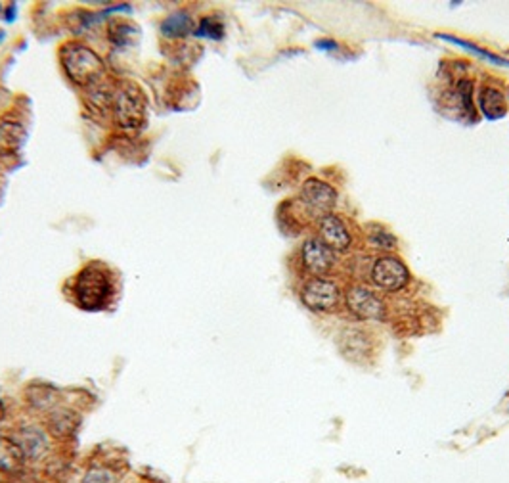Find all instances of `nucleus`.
<instances>
[{
	"label": "nucleus",
	"instance_id": "f3484780",
	"mask_svg": "<svg viewBox=\"0 0 509 483\" xmlns=\"http://www.w3.org/2000/svg\"><path fill=\"white\" fill-rule=\"evenodd\" d=\"M2 418H4V405L0 401V422H2Z\"/></svg>",
	"mask_w": 509,
	"mask_h": 483
},
{
	"label": "nucleus",
	"instance_id": "7ed1b4c3",
	"mask_svg": "<svg viewBox=\"0 0 509 483\" xmlns=\"http://www.w3.org/2000/svg\"><path fill=\"white\" fill-rule=\"evenodd\" d=\"M111 290H113L111 276L108 269H103L100 263H90L84 267L75 280L77 303L89 311H98L106 307L111 298Z\"/></svg>",
	"mask_w": 509,
	"mask_h": 483
},
{
	"label": "nucleus",
	"instance_id": "6e6552de",
	"mask_svg": "<svg viewBox=\"0 0 509 483\" xmlns=\"http://www.w3.org/2000/svg\"><path fill=\"white\" fill-rule=\"evenodd\" d=\"M303 261L305 267L314 274H326L332 271L335 263V255L329 245H326L322 240H306L303 245Z\"/></svg>",
	"mask_w": 509,
	"mask_h": 483
},
{
	"label": "nucleus",
	"instance_id": "dca6fc26",
	"mask_svg": "<svg viewBox=\"0 0 509 483\" xmlns=\"http://www.w3.org/2000/svg\"><path fill=\"white\" fill-rule=\"evenodd\" d=\"M15 18V6H10L8 8V16H6V21H12Z\"/></svg>",
	"mask_w": 509,
	"mask_h": 483
},
{
	"label": "nucleus",
	"instance_id": "0eeeda50",
	"mask_svg": "<svg viewBox=\"0 0 509 483\" xmlns=\"http://www.w3.org/2000/svg\"><path fill=\"white\" fill-rule=\"evenodd\" d=\"M303 197L314 213H320L326 217V213L335 205L337 194L329 184L322 183L318 178H308L303 186Z\"/></svg>",
	"mask_w": 509,
	"mask_h": 483
},
{
	"label": "nucleus",
	"instance_id": "9d476101",
	"mask_svg": "<svg viewBox=\"0 0 509 483\" xmlns=\"http://www.w3.org/2000/svg\"><path fill=\"white\" fill-rule=\"evenodd\" d=\"M27 138L25 127L18 121L2 119L0 121V156H10L20 150Z\"/></svg>",
	"mask_w": 509,
	"mask_h": 483
},
{
	"label": "nucleus",
	"instance_id": "4468645a",
	"mask_svg": "<svg viewBox=\"0 0 509 483\" xmlns=\"http://www.w3.org/2000/svg\"><path fill=\"white\" fill-rule=\"evenodd\" d=\"M111 29H117L119 35L111 37V41L117 42V44H125L127 41L132 39V35L136 33L134 27H130V23H111Z\"/></svg>",
	"mask_w": 509,
	"mask_h": 483
},
{
	"label": "nucleus",
	"instance_id": "1a4fd4ad",
	"mask_svg": "<svg viewBox=\"0 0 509 483\" xmlns=\"http://www.w3.org/2000/svg\"><path fill=\"white\" fill-rule=\"evenodd\" d=\"M320 234H322V242L329 245L332 250H345L351 244V234L341 223V219L326 215L320 221Z\"/></svg>",
	"mask_w": 509,
	"mask_h": 483
},
{
	"label": "nucleus",
	"instance_id": "20e7f679",
	"mask_svg": "<svg viewBox=\"0 0 509 483\" xmlns=\"http://www.w3.org/2000/svg\"><path fill=\"white\" fill-rule=\"evenodd\" d=\"M372 279L375 286L383 288L387 292H396L408 282V271L398 259L381 257L372 271Z\"/></svg>",
	"mask_w": 509,
	"mask_h": 483
},
{
	"label": "nucleus",
	"instance_id": "f8f14e48",
	"mask_svg": "<svg viewBox=\"0 0 509 483\" xmlns=\"http://www.w3.org/2000/svg\"><path fill=\"white\" fill-rule=\"evenodd\" d=\"M191 29H194V21L190 20V16L182 14V12L169 16V18L163 21V25H161V31H163L165 37H169V39L186 37Z\"/></svg>",
	"mask_w": 509,
	"mask_h": 483
},
{
	"label": "nucleus",
	"instance_id": "f03ea898",
	"mask_svg": "<svg viewBox=\"0 0 509 483\" xmlns=\"http://www.w3.org/2000/svg\"><path fill=\"white\" fill-rule=\"evenodd\" d=\"M111 108L117 127L129 135L142 129L146 121V96L134 82H122L111 96Z\"/></svg>",
	"mask_w": 509,
	"mask_h": 483
},
{
	"label": "nucleus",
	"instance_id": "2eb2a0df",
	"mask_svg": "<svg viewBox=\"0 0 509 483\" xmlns=\"http://www.w3.org/2000/svg\"><path fill=\"white\" fill-rule=\"evenodd\" d=\"M82 483H115V477L108 470H92Z\"/></svg>",
	"mask_w": 509,
	"mask_h": 483
},
{
	"label": "nucleus",
	"instance_id": "ddd939ff",
	"mask_svg": "<svg viewBox=\"0 0 509 483\" xmlns=\"http://www.w3.org/2000/svg\"><path fill=\"white\" fill-rule=\"evenodd\" d=\"M222 35H225V29H222V25H220L218 21L213 20V18H203L196 29V37H201V39L218 41V39H222Z\"/></svg>",
	"mask_w": 509,
	"mask_h": 483
},
{
	"label": "nucleus",
	"instance_id": "9b49d317",
	"mask_svg": "<svg viewBox=\"0 0 509 483\" xmlns=\"http://www.w3.org/2000/svg\"><path fill=\"white\" fill-rule=\"evenodd\" d=\"M23 460H25V453L20 443L0 436V470L14 474L23 466Z\"/></svg>",
	"mask_w": 509,
	"mask_h": 483
},
{
	"label": "nucleus",
	"instance_id": "423d86ee",
	"mask_svg": "<svg viewBox=\"0 0 509 483\" xmlns=\"http://www.w3.org/2000/svg\"><path fill=\"white\" fill-rule=\"evenodd\" d=\"M346 307L351 309V313L358 319L370 320L383 317V303L379 298L372 293L366 288L354 286L346 292Z\"/></svg>",
	"mask_w": 509,
	"mask_h": 483
},
{
	"label": "nucleus",
	"instance_id": "39448f33",
	"mask_svg": "<svg viewBox=\"0 0 509 483\" xmlns=\"http://www.w3.org/2000/svg\"><path fill=\"white\" fill-rule=\"evenodd\" d=\"M337 286L332 280L326 279H313L306 282L303 288L301 298L305 301L306 307H310L314 311H327L337 303Z\"/></svg>",
	"mask_w": 509,
	"mask_h": 483
},
{
	"label": "nucleus",
	"instance_id": "f257e3e1",
	"mask_svg": "<svg viewBox=\"0 0 509 483\" xmlns=\"http://www.w3.org/2000/svg\"><path fill=\"white\" fill-rule=\"evenodd\" d=\"M61 66L71 81L82 89H94L106 77V63L94 50L82 44L61 48Z\"/></svg>",
	"mask_w": 509,
	"mask_h": 483
}]
</instances>
